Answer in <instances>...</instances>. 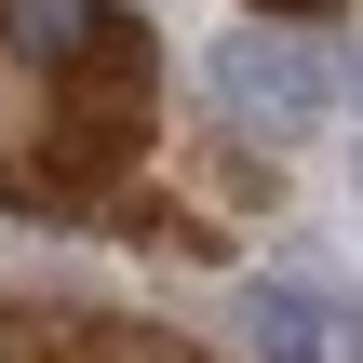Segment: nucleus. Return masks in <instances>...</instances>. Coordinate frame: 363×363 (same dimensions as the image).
<instances>
[{
  "label": "nucleus",
  "mask_w": 363,
  "mask_h": 363,
  "mask_svg": "<svg viewBox=\"0 0 363 363\" xmlns=\"http://www.w3.org/2000/svg\"><path fill=\"white\" fill-rule=\"evenodd\" d=\"M202 81H216V108H229V121H242L256 148H296V135H310V121L337 108V67H323V54L296 40V27H229Z\"/></svg>",
  "instance_id": "1"
},
{
  "label": "nucleus",
  "mask_w": 363,
  "mask_h": 363,
  "mask_svg": "<svg viewBox=\"0 0 363 363\" xmlns=\"http://www.w3.org/2000/svg\"><path fill=\"white\" fill-rule=\"evenodd\" d=\"M229 323H242V350L256 363H323V283H296V269H256V283H229Z\"/></svg>",
  "instance_id": "2"
},
{
  "label": "nucleus",
  "mask_w": 363,
  "mask_h": 363,
  "mask_svg": "<svg viewBox=\"0 0 363 363\" xmlns=\"http://www.w3.org/2000/svg\"><path fill=\"white\" fill-rule=\"evenodd\" d=\"M108 27H121V0H0V40H13L27 67H54V81H67Z\"/></svg>",
  "instance_id": "3"
},
{
  "label": "nucleus",
  "mask_w": 363,
  "mask_h": 363,
  "mask_svg": "<svg viewBox=\"0 0 363 363\" xmlns=\"http://www.w3.org/2000/svg\"><path fill=\"white\" fill-rule=\"evenodd\" d=\"M269 13H283V27H310V13H323V0H269Z\"/></svg>",
  "instance_id": "4"
},
{
  "label": "nucleus",
  "mask_w": 363,
  "mask_h": 363,
  "mask_svg": "<svg viewBox=\"0 0 363 363\" xmlns=\"http://www.w3.org/2000/svg\"><path fill=\"white\" fill-rule=\"evenodd\" d=\"M337 94H350V108H363V54H350V81H337Z\"/></svg>",
  "instance_id": "5"
}]
</instances>
